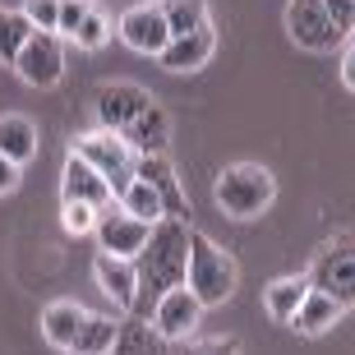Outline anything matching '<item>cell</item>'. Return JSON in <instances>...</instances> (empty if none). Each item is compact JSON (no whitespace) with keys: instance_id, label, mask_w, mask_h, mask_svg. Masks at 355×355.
<instances>
[{"instance_id":"obj_1","label":"cell","mask_w":355,"mask_h":355,"mask_svg":"<svg viewBox=\"0 0 355 355\" xmlns=\"http://www.w3.org/2000/svg\"><path fill=\"white\" fill-rule=\"evenodd\" d=\"M189 222H175V217H162L153 226L148 245L134 259V272H139V304L134 314H153V304L166 295V291L184 286V272H189Z\"/></svg>"},{"instance_id":"obj_2","label":"cell","mask_w":355,"mask_h":355,"mask_svg":"<svg viewBox=\"0 0 355 355\" xmlns=\"http://www.w3.org/2000/svg\"><path fill=\"white\" fill-rule=\"evenodd\" d=\"M236 282H240L236 259H231L212 236L194 231V236H189V272H184V286L198 295V304H203V309L226 304L236 295Z\"/></svg>"},{"instance_id":"obj_3","label":"cell","mask_w":355,"mask_h":355,"mask_svg":"<svg viewBox=\"0 0 355 355\" xmlns=\"http://www.w3.org/2000/svg\"><path fill=\"white\" fill-rule=\"evenodd\" d=\"M217 208L226 212V217H236V222H254L259 212L272 208L277 198V180L268 166H259V162H231L222 175H217Z\"/></svg>"},{"instance_id":"obj_4","label":"cell","mask_w":355,"mask_h":355,"mask_svg":"<svg viewBox=\"0 0 355 355\" xmlns=\"http://www.w3.org/2000/svg\"><path fill=\"white\" fill-rule=\"evenodd\" d=\"M304 277H309V291H323L342 309H355V231L323 240Z\"/></svg>"},{"instance_id":"obj_5","label":"cell","mask_w":355,"mask_h":355,"mask_svg":"<svg viewBox=\"0 0 355 355\" xmlns=\"http://www.w3.org/2000/svg\"><path fill=\"white\" fill-rule=\"evenodd\" d=\"M69 153L88 162L92 171H97L106 184H111V189H116V198L125 194V184L134 180V162H139V153H134L120 134H111V130H88V134H79V139L69 144Z\"/></svg>"},{"instance_id":"obj_6","label":"cell","mask_w":355,"mask_h":355,"mask_svg":"<svg viewBox=\"0 0 355 355\" xmlns=\"http://www.w3.org/2000/svg\"><path fill=\"white\" fill-rule=\"evenodd\" d=\"M116 33L120 42L130 46V51L139 55H153L157 60L166 46H171V28H166V19H162L157 0H144V5H130V10L116 19Z\"/></svg>"},{"instance_id":"obj_7","label":"cell","mask_w":355,"mask_h":355,"mask_svg":"<svg viewBox=\"0 0 355 355\" xmlns=\"http://www.w3.org/2000/svg\"><path fill=\"white\" fill-rule=\"evenodd\" d=\"M286 33L304 51H332V46L346 42V33L328 19V10L318 0H291L286 5Z\"/></svg>"},{"instance_id":"obj_8","label":"cell","mask_w":355,"mask_h":355,"mask_svg":"<svg viewBox=\"0 0 355 355\" xmlns=\"http://www.w3.org/2000/svg\"><path fill=\"white\" fill-rule=\"evenodd\" d=\"M14 74L28 83V88H55L65 79V51H60V37L55 33H33L24 42V51L14 60Z\"/></svg>"},{"instance_id":"obj_9","label":"cell","mask_w":355,"mask_h":355,"mask_svg":"<svg viewBox=\"0 0 355 355\" xmlns=\"http://www.w3.org/2000/svg\"><path fill=\"white\" fill-rule=\"evenodd\" d=\"M157 102L148 88H139V83H102L97 88V130H111V134H125V125H134V120L144 116L148 106Z\"/></svg>"},{"instance_id":"obj_10","label":"cell","mask_w":355,"mask_h":355,"mask_svg":"<svg viewBox=\"0 0 355 355\" xmlns=\"http://www.w3.org/2000/svg\"><path fill=\"white\" fill-rule=\"evenodd\" d=\"M92 236H97L102 254H111V259H139V250H144L148 236H153V226L130 217L125 208H106V212H97Z\"/></svg>"},{"instance_id":"obj_11","label":"cell","mask_w":355,"mask_h":355,"mask_svg":"<svg viewBox=\"0 0 355 355\" xmlns=\"http://www.w3.org/2000/svg\"><path fill=\"white\" fill-rule=\"evenodd\" d=\"M148 318H153V328L162 332V342H189L194 328H198V318H203V304H198V295L189 286H175L153 304Z\"/></svg>"},{"instance_id":"obj_12","label":"cell","mask_w":355,"mask_h":355,"mask_svg":"<svg viewBox=\"0 0 355 355\" xmlns=\"http://www.w3.org/2000/svg\"><path fill=\"white\" fill-rule=\"evenodd\" d=\"M134 175L162 198V212L175 217V222H189V198H184V184L175 175V166L166 162V153H144V157L134 162Z\"/></svg>"},{"instance_id":"obj_13","label":"cell","mask_w":355,"mask_h":355,"mask_svg":"<svg viewBox=\"0 0 355 355\" xmlns=\"http://www.w3.org/2000/svg\"><path fill=\"white\" fill-rule=\"evenodd\" d=\"M60 203H88L92 212L116 208V189L92 171L83 157L65 153V171H60Z\"/></svg>"},{"instance_id":"obj_14","label":"cell","mask_w":355,"mask_h":355,"mask_svg":"<svg viewBox=\"0 0 355 355\" xmlns=\"http://www.w3.org/2000/svg\"><path fill=\"white\" fill-rule=\"evenodd\" d=\"M92 277H97L102 295L116 304L120 314H134V304H139V272H134V259L97 254V259H92Z\"/></svg>"},{"instance_id":"obj_15","label":"cell","mask_w":355,"mask_h":355,"mask_svg":"<svg viewBox=\"0 0 355 355\" xmlns=\"http://www.w3.org/2000/svg\"><path fill=\"white\" fill-rule=\"evenodd\" d=\"M92 309H83L79 300H55L42 309V337H46V346H55V351H74L83 337V328H88Z\"/></svg>"},{"instance_id":"obj_16","label":"cell","mask_w":355,"mask_h":355,"mask_svg":"<svg viewBox=\"0 0 355 355\" xmlns=\"http://www.w3.org/2000/svg\"><path fill=\"white\" fill-rule=\"evenodd\" d=\"M212 51H217V33L208 28H198V33H184V37H171V46L157 55L162 69H171V74H194V69H203L212 60Z\"/></svg>"},{"instance_id":"obj_17","label":"cell","mask_w":355,"mask_h":355,"mask_svg":"<svg viewBox=\"0 0 355 355\" xmlns=\"http://www.w3.org/2000/svg\"><path fill=\"white\" fill-rule=\"evenodd\" d=\"M37 148H42V134L37 125L28 116H0V157L14 162V166H28V162L37 157Z\"/></svg>"},{"instance_id":"obj_18","label":"cell","mask_w":355,"mask_h":355,"mask_svg":"<svg viewBox=\"0 0 355 355\" xmlns=\"http://www.w3.org/2000/svg\"><path fill=\"white\" fill-rule=\"evenodd\" d=\"M120 139H125L139 157H144V153H166V148H171V120H166V111L153 102L144 116L134 120V125H125Z\"/></svg>"},{"instance_id":"obj_19","label":"cell","mask_w":355,"mask_h":355,"mask_svg":"<svg viewBox=\"0 0 355 355\" xmlns=\"http://www.w3.org/2000/svg\"><path fill=\"white\" fill-rule=\"evenodd\" d=\"M342 304L332 300V295H323V291H309L304 295V304L295 309V318H291V328L304 332V337H323V332H332L337 323H342Z\"/></svg>"},{"instance_id":"obj_20","label":"cell","mask_w":355,"mask_h":355,"mask_svg":"<svg viewBox=\"0 0 355 355\" xmlns=\"http://www.w3.org/2000/svg\"><path fill=\"white\" fill-rule=\"evenodd\" d=\"M304 295H309V277H304V272L277 277V282H268V291H263V309L277 318V323H291L295 309L304 304Z\"/></svg>"},{"instance_id":"obj_21","label":"cell","mask_w":355,"mask_h":355,"mask_svg":"<svg viewBox=\"0 0 355 355\" xmlns=\"http://www.w3.org/2000/svg\"><path fill=\"white\" fill-rule=\"evenodd\" d=\"M157 10L166 19V28H171V37L208 28V0H157Z\"/></svg>"},{"instance_id":"obj_22","label":"cell","mask_w":355,"mask_h":355,"mask_svg":"<svg viewBox=\"0 0 355 355\" xmlns=\"http://www.w3.org/2000/svg\"><path fill=\"white\" fill-rule=\"evenodd\" d=\"M111 355H162V332L148 318H130V323H120Z\"/></svg>"},{"instance_id":"obj_23","label":"cell","mask_w":355,"mask_h":355,"mask_svg":"<svg viewBox=\"0 0 355 355\" xmlns=\"http://www.w3.org/2000/svg\"><path fill=\"white\" fill-rule=\"evenodd\" d=\"M33 33H37V28L24 19V10H0V65H14Z\"/></svg>"},{"instance_id":"obj_24","label":"cell","mask_w":355,"mask_h":355,"mask_svg":"<svg viewBox=\"0 0 355 355\" xmlns=\"http://www.w3.org/2000/svg\"><path fill=\"white\" fill-rule=\"evenodd\" d=\"M116 337H120V318H111V314H92V318H88V328H83V337H79V346H74L69 355H111Z\"/></svg>"},{"instance_id":"obj_25","label":"cell","mask_w":355,"mask_h":355,"mask_svg":"<svg viewBox=\"0 0 355 355\" xmlns=\"http://www.w3.org/2000/svg\"><path fill=\"white\" fill-rule=\"evenodd\" d=\"M120 208L130 212V217H139V222H148V226H157L162 217H166V212H162V198L153 194V189H148L144 180H139V175H134L130 184H125V194L116 198Z\"/></svg>"},{"instance_id":"obj_26","label":"cell","mask_w":355,"mask_h":355,"mask_svg":"<svg viewBox=\"0 0 355 355\" xmlns=\"http://www.w3.org/2000/svg\"><path fill=\"white\" fill-rule=\"evenodd\" d=\"M106 42H111V19H106L102 5H92L88 19H83V28L74 33V46H79V51H102Z\"/></svg>"},{"instance_id":"obj_27","label":"cell","mask_w":355,"mask_h":355,"mask_svg":"<svg viewBox=\"0 0 355 355\" xmlns=\"http://www.w3.org/2000/svg\"><path fill=\"white\" fill-rule=\"evenodd\" d=\"M92 0H60V19H55V37H69L74 42V33L83 28V19H88Z\"/></svg>"},{"instance_id":"obj_28","label":"cell","mask_w":355,"mask_h":355,"mask_svg":"<svg viewBox=\"0 0 355 355\" xmlns=\"http://www.w3.org/2000/svg\"><path fill=\"white\" fill-rule=\"evenodd\" d=\"M24 19L37 33H55V19H60V0H28L24 5Z\"/></svg>"},{"instance_id":"obj_29","label":"cell","mask_w":355,"mask_h":355,"mask_svg":"<svg viewBox=\"0 0 355 355\" xmlns=\"http://www.w3.org/2000/svg\"><path fill=\"white\" fill-rule=\"evenodd\" d=\"M60 226H65L69 236H88L92 226H97V212H92L88 203H65V208H60Z\"/></svg>"},{"instance_id":"obj_30","label":"cell","mask_w":355,"mask_h":355,"mask_svg":"<svg viewBox=\"0 0 355 355\" xmlns=\"http://www.w3.org/2000/svg\"><path fill=\"white\" fill-rule=\"evenodd\" d=\"M180 355H240L236 337H208V342H189Z\"/></svg>"},{"instance_id":"obj_31","label":"cell","mask_w":355,"mask_h":355,"mask_svg":"<svg viewBox=\"0 0 355 355\" xmlns=\"http://www.w3.org/2000/svg\"><path fill=\"white\" fill-rule=\"evenodd\" d=\"M318 5H323V10H328V19L342 28L346 37H351V33H355V0H318Z\"/></svg>"},{"instance_id":"obj_32","label":"cell","mask_w":355,"mask_h":355,"mask_svg":"<svg viewBox=\"0 0 355 355\" xmlns=\"http://www.w3.org/2000/svg\"><path fill=\"white\" fill-rule=\"evenodd\" d=\"M19 180H24V166H14V162L0 157V194H14V189H19Z\"/></svg>"},{"instance_id":"obj_33","label":"cell","mask_w":355,"mask_h":355,"mask_svg":"<svg viewBox=\"0 0 355 355\" xmlns=\"http://www.w3.org/2000/svg\"><path fill=\"white\" fill-rule=\"evenodd\" d=\"M342 83L355 92V37L346 42V51H342Z\"/></svg>"}]
</instances>
